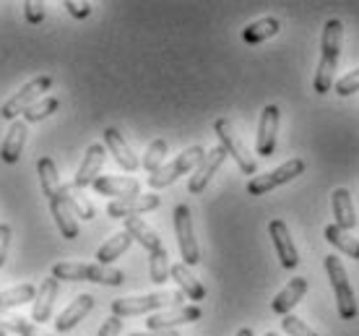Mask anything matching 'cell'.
Here are the masks:
<instances>
[{"instance_id":"obj_44","label":"cell","mask_w":359,"mask_h":336,"mask_svg":"<svg viewBox=\"0 0 359 336\" xmlns=\"http://www.w3.org/2000/svg\"><path fill=\"white\" fill-rule=\"evenodd\" d=\"M0 336H6V328H3V326H0Z\"/></svg>"},{"instance_id":"obj_3","label":"cell","mask_w":359,"mask_h":336,"mask_svg":"<svg viewBox=\"0 0 359 336\" xmlns=\"http://www.w3.org/2000/svg\"><path fill=\"white\" fill-rule=\"evenodd\" d=\"M185 300L182 292H154V295H141V297H120L112 302V316L117 318H133V316H146L159 308H180Z\"/></svg>"},{"instance_id":"obj_18","label":"cell","mask_w":359,"mask_h":336,"mask_svg":"<svg viewBox=\"0 0 359 336\" xmlns=\"http://www.w3.org/2000/svg\"><path fill=\"white\" fill-rule=\"evenodd\" d=\"M91 308H94V297H91V295H79V297L55 318V331H57V334H65V331L76 328L86 316H89Z\"/></svg>"},{"instance_id":"obj_20","label":"cell","mask_w":359,"mask_h":336,"mask_svg":"<svg viewBox=\"0 0 359 336\" xmlns=\"http://www.w3.org/2000/svg\"><path fill=\"white\" fill-rule=\"evenodd\" d=\"M305 292H307V279L305 276H294V279H292V282H289L287 287L273 297L271 310H273L276 316H289V310L294 308L297 302L305 297Z\"/></svg>"},{"instance_id":"obj_39","label":"cell","mask_w":359,"mask_h":336,"mask_svg":"<svg viewBox=\"0 0 359 336\" xmlns=\"http://www.w3.org/2000/svg\"><path fill=\"white\" fill-rule=\"evenodd\" d=\"M120 331H123V318L112 316V318H107L104 323H102L97 336H120Z\"/></svg>"},{"instance_id":"obj_11","label":"cell","mask_w":359,"mask_h":336,"mask_svg":"<svg viewBox=\"0 0 359 336\" xmlns=\"http://www.w3.org/2000/svg\"><path fill=\"white\" fill-rule=\"evenodd\" d=\"M162 203V199L156 193H146V196H135V199H120L107 203V217L112 219H130L141 217L146 211H154Z\"/></svg>"},{"instance_id":"obj_15","label":"cell","mask_w":359,"mask_h":336,"mask_svg":"<svg viewBox=\"0 0 359 336\" xmlns=\"http://www.w3.org/2000/svg\"><path fill=\"white\" fill-rule=\"evenodd\" d=\"M104 159H107V149H104L102 144H91L89 149H86V156H83L79 173H76V180H73V185H76L79 191H83V188L94 185V182H97V177H99V173H102V164H104Z\"/></svg>"},{"instance_id":"obj_10","label":"cell","mask_w":359,"mask_h":336,"mask_svg":"<svg viewBox=\"0 0 359 336\" xmlns=\"http://www.w3.org/2000/svg\"><path fill=\"white\" fill-rule=\"evenodd\" d=\"M226 152L224 146H216V149H211V152H206V156H203V162L196 167V173L190 175V182H188V191L196 196V193H203L206 191V185L211 182V177H214L216 173H219V167L224 164L226 159Z\"/></svg>"},{"instance_id":"obj_6","label":"cell","mask_w":359,"mask_h":336,"mask_svg":"<svg viewBox=\"0 0 359 336\" xmlns=\"http://www.w3.org/2000/svg\"><path fill=\"white\" fill-rule=\"evenodd\" d=\"M50 86H53V79H50V76H36V79H32V81L24 83V86L0 107V118L16 120L18 115H24L32 105H36V100H39Z\"/></svg>"},{"instance_id":"obj_32","label":"cell","mask_w":359,"mask_h":336,"mask_svg":"<svg viewBox=\"0 0 359 336\" xmlns=\"http://www.w3.org/2000/svg\"><path fill=\"white\" fill-rule=\"evenodd\" d=\"M149 276H151L154 284L170 282L172 266H170V253H167V248H162V250H156V253L149 255Z\"/></svg>"},{"instance_id":"obj_23","label":"cell","mask_w":359,"mask_h":336,"mask_svg":"<svg viewBox=\"0 0 359 336\" xmlns=\"http://www.w3.org/2000/svg\"><path fill=\"white\" fill-rule=\"evenodd\" d=\"M50 211H53V219L57 229H60V235L65 240H76L79 237V222H76V214L71 211V206L63 201V196L50 201Z\"/></svg>"},{"instance_id":"obj_43","label":"cell","mask_w":359,"mask_h":336,"mask_svg":"<svg viewBox=\"0 0 359 336\" xmlns=\"http://www.w3.org/2000/svg\"><path fill=\"white\" fill-rule=\"evenodd\" d=\"M237 336H255V334H252V328H240Z\"/></svg>"},{"instance_id":"obj_40","label":"cell","mask_w":359,"mask_h":336,"mask_svg":"<svg viewBox=\"0 0 359 336\" xmlns=\"http://www.w3.org/2000/svg\"><path fill=\"white\" fill-rule=\"evenodd\" d=\"M65 8H68V13L73 18H86L91 13L89 3H76V0H65Z\"/></svg>"},{"instance_id":"obj_2","label":"cell","mask_w":359,"mask_h":336,"mask_svg":"<svg viewBox=\"0 0 359 336\" xmlns=\"http://www.w3.org/2000/svg\"><path fill=\"white\" fill-rule=\"evenodd\" d=\"M53 276L60 282H94V284H107V287H120L126 282V274L112 269V266L102 264H55Z\"/></svg>"},{"instance_id":"obj_12","label":"cell","mask_w":359,"mask_h":336,"mask_svg":"<svg viewBox=\"0 0 359 336\" xmlns=\"http://www.w3.org/2000/svg\"><path fill=\"white\" fill-rule=\"evenodd\" d=\"M276 133H278V107L266 105L258 123V138H255V152L261 156H271L276 152Z\"/></svg>"},{"instance_id":"obj_35","label":"cell","mask_w":359,"mask_h":336,"mask_svg":"<svg viewBox=\"0 0 359 336\" xmlns=\"http://www.w3.org/2000/svg\"><path fill=\"white\" fill-rule=\"evenodd\" d=\"M57 107H60V100H57V97H45V100H39L36 105H32V107L24 112V123H39V120L50 118L53 112H57Z\"/></svg>"},{"instance_id":"obj_26","label":"cell","mask_w":359,"mask_h":336,"mask_svg":"<svg viewBox=\"0 0 359 336\" xmlns=\"http://www.w3.org/2000/svg\"><path fill=\"white\" fill-rule=\"evenodd\" d=\"M36 175H39V185H42V193L47 196V201H53L60 196V188H63V182H60V175H57V167L50 156H42L39 162H36Z\"/></svg>"},{"instance_id":"obj_16","label":"cell","mask_w":359,"mask_h":336,"mask_svg":"<svg viewBox=\"0 0 359 336\" xmlns=\"http://www.w3.org/2000/svg\"><path fill=\"white\" fill-rule=\"evenodd\" d=\"M94 191L102 196H112L115 201L120 199H135L141 196V182L133 177H109V175H99L94 182Z\"/></svg>"},{"instance_id":"obj_27","label":"cell","mask_w":359,"mask_h":336,"mask_svg":"<svg viewBox=\"0 0 359 336\" xmlns=\"http://www.w3.org/2000/svg\"><path fill=\"white\" fill-rule=\"evenodd\" d=\"M130 246H133V237H130V232H126V229H123V232L112 235L107 243H104V246L99 248V250H97V261L102 266H109L112 261H117L120 255L126 253Z\"/></svg>"},{"instance_id":"obj_30","label":"cell","mask_w":359,"mask_h":336,"mask_svg":"<svg viewBox=\"0 0 359 336\" xmlns=\"http://www.w3.org/2000/svg\"><path fill=\"white\" fill-rule=\"evenodd\" d=\"M60 196H63V201L68 203V206H71L73 214H76V217H81L83 222H89V219L97 217V209L91 206V201L83 199L81 193H79V188H76L73 182H71V185H63V188H60Z\"/></svg>"},{"instance_id":"obj_34","label":"cell","mask_w":359,"mask_h":336,"mask_svg":"<svg viewBox=\"0 0 359 336\" xmlns=\"http://www.w3.org/2000/svg\"><path fill=\"white\" fill-rule=\"evenodd\" d=\"M164 156H167V141L164 138H156V141H151L149 144V149H146L144 154V170L146 173H156V170H162L164 167Z\"/></svg>"},{"instance_id":"obj_17","label":"cell","mask_w":359,"mask_h":336,"mask_svg":"<svg viewBox=\"0 0 359 336\" xmlns=\"http://www.w3.org/2000/svg\"><path fill=\"white\" fill-rule=\"evenodd\" d=\"M104 144H107L109 154L115 156V162L120 164L123 170H128V173H135V170L141 167L138 156L133 154V149L128 146V141L123 138V133H120L117 128H107V130H104Z\"/></svg>"},{"instance_id":"obj_9","label":"cell","mask_w":359,"mask_h":336,"mask_svg":"<svg viewBox=\"0 0 359 336\" xmlns=\"http://www.w3.org/2000/svg\"><path fill=\"white\" fill-rule=\"evenodd\" d=\"M175 232H177V246L180 255H182V264L196 266L201 264V250L196 243V232H193V217L185 203H180L175 209Z\"/></svg>"},{"instance_id":"obj_41","label":"cell","mask_w":359,"mask_h":336,"mask_svg":"<svg viewBox=\"0 0 359 336\" xmlns=\"http://www.w3.org/2000/svg\"><path fill=\"white\" fill-rule=\"evenodd\" d=\"M8 246H11V227H8V224H0V266L6 264Z\"/></svg>"},{"instance_id":"obj_8","label":"cell","mask_w":359,"mask_h":336,"mask_svg":"<svg viewBox=\"0 0 359 336\" xmlns=\"http://www.w3.org/2000/svg\"><path fill=\"white\" fill-rule=\"evenodd\" d=\"M305 173V159H299V156H292L287 162L276 167L273 173L269 175H255L250 182H248V193L250 196H263V193L273 191L278 185H284V182H292L297 175Z\"/></svg>"},{"instance_id":"obj_5","label":"cell","mask_w":359,"mask_h":336,"mask_svg":"<svg viewBox=\"0 0 359 336\" xmlns=\"http://www.w3.org/2000/svg\"><path fill=\"white\" fill-rule=\"evenodd\" d=\"M203 156H206V152H203L201 146H190L182 154L175 156L170 164H164L162 170H156L154 175H149V185L156 188V191H159V188H167V185H172V182L177 180L180 175L196 170L198 164L203 162Z\"/></svg>"},{"instance_id":"obj_1","label":"cell","mask_w":359,"mask_h":336,"mask_svg":"<svg viewBox=\"0 0 359 336\" xmlns=\"http://www.w3.org/2000/svg\"><path fill=\"white\" fill-rule=\"evenodd\" d=\"M341 36H344V24L339 18H328L323 29V39H320V63L315 71V91L318 94H328L333 89V73L341 58Z\"/></svg>"},{"instance_id":"obj_24","label":"cell","mask_w":359,"mask_h":336,"mask_svg":"<svg viewBox=\"0 0 359 336\" xmlns=\"http://www.w3.org/2000/svg\"><path fill=\"white\" fill-rule=\"evenodd\" d=\"M126 232H130V237H133L135 243H141V246L149 250V255L156 253V250H162V237L156 235L149 224H146L141 217H130L126 219Z\"/></svg>"},{"instance_id":"obj_36","label":"cell","mask_w":359,"mask_h":336,"mask_svg":"<svg viewBox=\"0 0 359 336\" xmlns=\"http://www.w3.org/2000/svg\"><path fill=\"white\" fill-rule=\"evenodd\" d=\"M281 328H284V334H287V336H318L313 328L307 326L305 321H299L297 316H284V321H281Z\"/></svg>"},{"instance_id":"obj_22","label":"cell","mask_w":359,"mask_h":336,"mask_svg":"<svg viewBox=\"0 0 359 336\" xmlns=\"http://www.w3.org/2000/svg\"><path fill=\"white\" fill-rule=\"evenodd\" d=\"M24 144H27V123L24 120H13L8 128V136H6V141L0 146V159L6 164H16L21 159Z\"/></svg>"},{"instance_id":"obj_45","label":"cell","mask_w":359,"mask_h":336,"mask_svg":"<svg viewBox=\"0 0 359 336\" xmlns=\"http://www.w3.org/2000/svg\"><path fill=\"white\" fill-rule=\"evenodd\" d=\"M266 336H278V334H273V331H269V334H266Z\"/></svg>"},{"instance_id":"obj_4","label":"cell","mask_w":359,"mask_h":336,"mask_svg":"<svg viewBox=\"0 0 359 336\" xmlns=\"http://www.w3.org/2000/svg\"><path fill=\"white\" fill-rule=\"evenodd\" d=\"M325 271H328L333 295H336L339 316H341L344 321L357 318V295H354V290H351L349 276H346V269H344L341 258H336V255H325Z\"/></svg>"},{"instance_id":"obj_25","label":"cell","mask_w":359,"mask_h":336,"mask_svg":"<svg viewBox=\"0 0 359 336\" xmlns=\"http://www.w3.org/2000/svg\"><path fill=\"white\" fill-rule=\"evenodd\" d=\"M172 279L177 282L180 292H182L185 297H190V300H206V287L190 274V266L175 264L172 266Z\"/></svg>"},{"instance_id":"obj_29","label":"cell","mask_w":359,"mask_h":336,"mask_svg":"<svg viewBox=\"0 0 359 336\" xmlns=\"http://www.w3.org/2000/svg\"><path fill=\"white\" fill-rule=\"evenodd\" d=\"M278 29H281L278 18H261V21H252V24H248L243 29V39L248 45H258V42H266L271 36H276Z\"/></svg>"},{"instance_id":"obj_33","label":"cell","mask_w":359,"mask_h":336,"mask_svg":"<svg viewBox=\"0 0 359 336\" xmlns=\"http://www.w3.org/2000/svg\"><path fill=\"white\" fill-rule=\"evenodd\" d=\"M0 326L6 328V331H16L18 336H50L36 326V323H32L29 318H21V316H6V313H0Z\"/></svg>"},{"instance_id":"obj_19","label":"cell","mask_w":359,"mask_h":336,"mask_svg":"<svg viewBox=\"0 0 359 336\" xmlns=\"http://www.w3.org/2000/svg\"><path fill=\"white\" fill-rule=\"evenodd\" d=\"M331 206H333V217H336V222H333L336 227L346 229V232H351V229L357 227V211H354L351 193L346 188H336L331 193Z\"/></svg>"},{"instance_id":"obj_21","label":"cell","mask_w":359,"mask_h":336,"mask_svg":"<svg viewBox=\"0 0 359 336\" xmlns=\"http://www.w3.org/2000/svg\"><path fill=\"white\" fill-rule=\"evenodd\" d=\"M57 292H60V282H57L55 276H50V279H45V282L39 284V292H36V300H34V310H32V321H36V323L50 321Z\"/></svg>"},{"instance_id":"obj_31","label":"cell","mask_w":359,"mask_h":336,"mask_svg":"<svg viewBox=\"0 0 359 336\" xmlns=\"http://www.w3.org/2000/svg\"><path fill=\"white\" fill-rule=\"evenodd\" d=\"M29 300H36V287L34 284H18V287H11V290L0 292V313L16 308V305H24Z\"/></svg>"},{"instance_id":"obj_13","label":"cell","mask_w":359,"mask_h":336,"mask_svg":"<svg viewBox=\"0 0 359 336\" xmlns=\"http://www.w3.org/2000/svg\"><path fill=\"white\" fill-rule=\"evenodd\" d=\"M269 232H271V240H273V248H276V255H278V261H281V266H284V269H294V266L299 264V253H297L294 240L289 235L287 222L273 219L269 224Z\"/></svg>"},{"instance_id":"obj_7","label":"cell","mask_w":359,"mask_h":336,"mask_svg":"<svg viewBox=\"0 0 359 336\" xmlns=\"http://www.w3.org/2000/svg\"><path fill=\"white\" fill-rule=\"evenodd\" d=\"M214 130H216V136H219V141H222V146H224V152L237 162V167H240L245 175H252V177H255L258 162L252 159V154L248 152V146H245L243 141H240V136L234 133L232 123L226 118H219L214 123Z\"/></svg>"},{"instance_id":"obj_42","label":"cell","mask_w":359,"mask_h":336,"mask_svg":"<svg viewBox=\"0 0 359 336\" xmlns=\"http://www.w3.org/2000/svg\"><path fill=\"white\" fill-rule=\"evenodd\" d=\"M128 336H180L175 328H170V331H135V334H128Z\"/></svg>"},{"instance_id":"obj_37","label":"cell","mask_w":359,"mask_h":336,"mask_svg":"<svg viewBox=\"0 0 359 336\" xmlns=\"http://www.w3.org/2000/svg\"><path fill=\"white\" fill-rule=\"evenodd\" d=\"M333 89H336L339 97H351L354 91H359V68H354V71L346 73L344 79H339V81L333 83Z\"/></svg>"},{"instance_id":"obj_38","label":"cell","mask_w":359,"mask_h":336,"mask_svg":"<svg viewBox=\"0 0 359 336\" xmlns=\"http://www.w3.org/2000/svg\"><path fill=\"white\" fill-rule=\"evenodd\" d=\"M24 16H27L29 24H42V21H45V3L27 0V3H24Z\"/></svg>"},{"instance_id":"obj_28","label":"cell","mask_w":359,"mask_h":336,"mask_svg":"<svg viewBox=\"0 0 359 336\" xmlns=\"http://www.w3.org/2000/svg\"><path fill=\"white\" fill-rule=\"evenodd\" d=\"M325 240H328L336 250H341V253H346L349 258L359 261V240L351 235V232L336 227V224H328V227H325Z\"/></svg>"},{"instance_id":"obj_14","label":"cell","mask_w":359,"mask_h":336,"mask_svg":"<svg viewBox=\"0 0 359 336\" xmlns=\"http://www.w3.org/2000/svg\"><path fill=\"white\" fill-rule=\"evenodd\" d=\"M198 318H201V308L198 305H180V308L151 316V318L146 321V328L149 331H170V328L180 326V323H193Z\"/></svg>"}]
</instances>
